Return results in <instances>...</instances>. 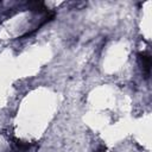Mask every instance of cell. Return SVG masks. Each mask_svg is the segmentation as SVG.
Wrapping results in <instances>:
<instances>
[{"instance_id":"cell-1","label":"cell","mask_w":152,"mask_h":152,"mask_svg":"<svg viewBox=\"0 0 152 152\" xmlns=\"http://www.w3.org/2000/svg\"><path fill=\"white\" fill-rule=\"evenodd\" d=\"M138 62H139V65H140L142 72L145 74V77H148L150 72H151V57H150V55L146 52H139L138 53Z\"/></svg>"},{"instance_id":"cell-2","label":"cell","mask_w":152,"mask_h":152,"mask_svg":"<svg viewBox=\"0 0 152 152\" xmlns=\"http://www.w3.org/2000/svg\"><path fill=\"white\" fill-rule=\"evenodd\" d=\"M14 146L19 152H26L30 148L31 145L28 142H26V141H23V140H19V139H14Z\"/></svg>"},{"instance_id":"cell-3","label":"cell","mask_w":152,"mask_h":152,"mask_svg":"<svg viewBox=\"0 0 152 152\" xmlns=\"http://www.w3.org/2000/svg\"><path fill=\"white\" fill-rule=\"evenodd\" d=\"M30 8H31V11L38 12V13H42V12H44V11L46 10L45 5H44L43 2H38V1H36V2H30Z\"/></svg>"}]
</instances>
